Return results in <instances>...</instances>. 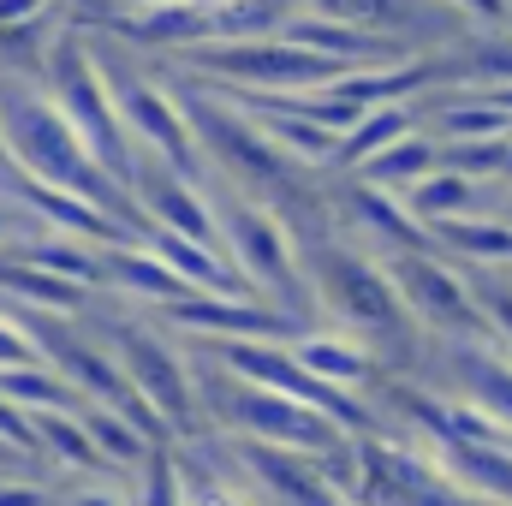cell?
<instances>
[{"label": "cell", "mask_w": 512, "mask_h": 506, "mask_svg": "<svg viewBox=\"0 0 512 506\" xmlns=\"http://www.w3.org/2000/svg\"><path fill=\"white\" fill-rule=\"evenodd\" d=\"M459 12H465L471 24H483V30H501V24H512V0H459Z\"/></svg>", "instance_id": "cell-29"}, {"label": "cell", "mask_w": 512, "mask_h": 506, "mask_svg": "<svg viewBox=\"0 0 512 506\" xmlns=\"http://www.w3.org/2000/svg\"><path fill=\"white\" fill-rule=\"evenodd\" d=\"M131 203L143 215V227H167L191 245H209L221 251V227H215V203H209V185L137 155V173H131Z\"/></svg>", "instance_id": "cell-9"}, {"label": "cell", "mask_w": 512, "mask_h": 506, "mask_svg": "<svg viewBox=\"0 0 512 506\" xmlns=\"http://www.w3.org/2000/svg\"><path fill=\"white\" fill-rule=\"evenodd\" d=\"M292 358H298L316 381H328V387H340V393H358V399H370V387L382 381V364H376L352 334H334V328H304V334L292 340Z\"/></svg>", "instance_id": "cell-12"}, {"label": "cell", "mask_w": 512, "mask_h": 506, "mask_svg": "<svg viewBox=\"0 0 512 506\" xmlns=\"http://www.w3.org/2000/svg\"><path fill=\"white\" fill-rule=\"evenodd\" d=\"M18 364H42V352L30 346V334L18 328V316L0 310V370H18Z\"/></svg>", "instance_id": "cell-26"}, {"label": "cell", "mask_w": 512, "mask_h": 506, "mask_svg": "<svg viewBox=\"0 0 512 506\" xmlns=\"http://www.w3.org/2000/svg\"><path fill=\"white\" fill-rule=\"evenodd\" d=\"M310 12L322 18H340V24H358V30H376L393 36L405 48H447L471 30L465 12L441 6V0H304Z\"/></svg>", "instance_id": "cell-10"}, {"label": "cell", "mask_w": 512, "mask_h": 506, "mask_svg": "<svg viewBox=\"0 0 512 506\" xmlns=\"http://www.w3.org/2000/svg\"><path fill=\"white\" fill-rule=\"evenodd\" d=\"M441 459V471L483 506H512V447H465V441H441L429 447Z\"/></svg>", "instance_id": "cell-15"}, {"label": "cell", "mask_w": 512, "mask_h": 506, "mask_svg": "<svg viewBox=\"0 0 512 506\" xmlns=\"http://www.w3.org/2000/svg\"><path fill=\"white\" fill-rule=\"evenodd\" d=\"M441 167V143L435 137H423V131H411V137H399L393 149H382L376 161H364L352 179H364V185H376V191H393V197H405L417 179H429Z\"/></svg>", "instance_id": "cell-21"}, {"label": "cell", "mask_w": 512, "mask_h": 506, "mask_svg": "<svg viewBox=\"0 0 512 506\" xmlns=\"http://www.w3.org/2000/svg\"><path fill=\"white\" fill-rule=\"evenodd\" d=\"M429 251L465 256L477 268H512V221H495V215L441 221V227H429Z\"/></svg>", "instance_id": "cell-19"}, {"label": "cell", "mask_w": 512, "mask_h": 506, "mask_svg": "<svg viewBox=\"0 0 512 506\" xmlns=\"http://www.w3.org/2000/svg\"><path fill=\"white\" fill-rule=\"evenodd\" d=\"M298 256H304V286H310L316 322H328L334 334H352L382 364V376L387 370H405V364H423L429 340L411 322V310L399 304L382 256L352 245V239H334V233L298 245Z\"/></svg>", "instance_id": "cell-1"}, {"label": "cell", "mask_w": 512, "mask_h": 506, "mask_svg": "<svg viewBox=\"0 0 512 506\" xmlns=\"http://www.w3.org/2000/svg\"><path fill=\"white\" fill-rule=\"evenodd\" d=\"M417 131L435 143H489V137H512V120L501 108H489L477 90H447L429 108V120H417Z\"/></svg>", "instance_id": "cell-17"}, {"label": "cell", "mask_w": 512, "mask_h": 506, "mask_svg": "<svg viewBox=\"0 0 512 506\" xmlns=\"http://www.w3.org/2000/svg\"><path fill=\"white\" fill-rule=\"evenodd\" d=\"M417 131V102H387V108H370L358 126L340 137V155H334V173H358L364 161H376L382 149H393L399 137Z\"/></svg>", "instance_id": "cell-20"}, {"label": "cell", "mask_w": 512, "mask_h": 506, "mask_svg": "<svg viewBox=\"0 0 512 506\" xmlns=\"http://www.w3.org/2000/svg\"><path fill=\"white\" fill-rule=\"evenodd\" d=\"M114 6H131V12H149V6H167V0H114Z\"/></svg>", "instance_id": "cell-30"}, {"label": "cell", "mask_w": 512, "mask_h": 506, "mask_svg": "<svg viewBox=\"0 0 512 506\" xmlns=\"http://www.w3.org/2000/svg\"><path fill=\"white\" fill-rule=\"evenodd\" d=\"M155 322L173 334H191V340H280V346H292L304 334V322H292L286 310H274L262 298H209V292L161 304Z\"/></svg>", "instance_id": "cell-8"}, {"label": "cell", "mask_w": 512, "mask_h": 506, "mask_svg": "<svg viewBox=\"0 0 512 506\" xmlns=\"http://www.w3.org/2000/svg\"><path fill=\"white\" fill-rule=\"evenodd\" d=\"M191 376H197L203 423L221 429L227 441H262V447H286V453H310V459H346L352 453V435L340 423H328L322 411L298 405V399L251 387V381L227 376V370H215L203 358H191Z\"/></svg>", "instance_id": "cell-3"}, {"label": "cell", "mask_w": 512, "mask_h": 506, "mask_svg": "<svg viewBox=\"0 0 512 506\" xmlns=\"http://www.w3.org/2000/svg\"><path fill=\"white\" fill-rule=\"evenodd\" d=\"M78 417H84L90 447H96V459H102L108 471H143V465H149V453H155V447L131 429L120 411H108V405H84Z\"/></svg>", "instance_id": "cell-23"}, {"label": "cell", "mask_w": 512, "mask_h": 506, "mask_svg": "<svg viewBox=\"0 0 512 506\" xmlns=\"http://www.w3.org/2000/svg\"><path fill=\"white\" fill-rule=\"evenodd\" d=\"M78 411H84V405H78ZM78 411H36V417H30L42 465H48V471H66V477H114V471L96 459L90 429H84Z\"/></svg>", "instance_id": "cell-16"}, {"label": "cell", "mask_w": 512, "mask_h": 506, "mask_svg": "<svg viewBox=\"0 0 512 506\" xmlns=\"http://www.w3.org/2000/svg\"><path fill=\"white\" fill-rule=\"evenodd\" d=\"M435 370H441V393L477 405L483 417H495L512 435V358L495 346V340H459V346H435L429 352Z\"/></svg>", "instance_id": "cell-11"}, {"label": "cell", "mask_w": 512, "mask_h": 506, "mask_svg": "<svg viewBox=\"0 0 512 506\" xmlns=\"http://www.w3.org/2000/svg\"><path fill=\"white\" fill-rule=\"evenodd\" d=\"M54 506H131V495L114 489V483H78V489L54 495Z\"/></svg>", "instance_id": "cell-27"}, {"label": "cell", "mask_w": 512, "mask_h": 506, "mask_svg": "<svg viewBox=\"0 0 512 506\" xmlns=\"http://www.w3.org/2000/svg\"><path fill=\"white\" fill-rule=\"evenodd\" d=\"M483 191H489V185H477V179H465V173L435 167V173H429V179H417L399 203H405V215L429 233V227L459 221V215H489V209H483Z\"/></svg>", "instance_id": "cell-18"}, {"label": "cell", "mask_w": 512, "mask_h": 506, "mask_svg": "<svg viewBox=\"0 0 512 506\" xmlns=\"http://www.w3.org/2000/svg\"><path fill=\"white\" fill-rule=\"evenodd\" d=\"M131 506H185V483H179V465H173V447H155L149 465L137 471V495Z\"/></svg>", "instance_id": "cell-24"}, {"label": "cell", "mask_w": 512, "mask_h": 506, "mask_svg": "<svg viewBox=\"0 0 512 506\" xmlns=\"http://www.w3.org/2000/svg\"><path fill=\"white\" fill-rule=\"evenodd\" d=\"M209 203H215V227H221V256L233 262V274L251 286L262 304L286 310L292 322L316 328V304H310V286H304V256L292 227L262 209L251 197L227 191V185H209Z\"/></svg>", "instance_id": "cell-4"}, {"label": "cell", "mask_w": 512, "mask_h": 506, "mask_svg": "<svg viewBox=\"0 0 512 506\" xmlns=\"http://www.w3.org/2000/svg\"><path fill=\"white\" fill-rule=\"evenodd\" d=\"M0 506H54L48 483H30V477H0Z\"/></svg>", "instance_id": "cell-28"}, {"label": "cell", "mask_w": 512, "mask_h": 506, "mask_svg": "<svg viewBox=\"0 0 512 506\" xmlns=\"http://www.w3.org/2000/svg\"><path fill=\"white\" fill-rule=\"evenodd\" d=\"M102 286H108V292H120V298L149 304V310L191 298V286H185L161 256L143 251V245H108V251H102Z\"/></svg>", "instance_id": "cell-14"}, {"label": "cell", "mask_w": 512, "mask_h": 506, "mask_svg": "<svg viewBox=\"0 0 512 506\" xmlns=\"http://www.w3.org/2000/svg\"><path fill=\"white\" fill-rule=\"evenodd\" d=\"M387 280L399 292V304L411 310V322L423 328L429 346H459V340H495L483 322V304L471 292V280L441 262V251H387L382 256Z\"/></svg>", "instance_id": "cell-7"}, {"label": "cell", "mask_w": 512, "mask_h": 506, "mask_svg": "<svg viewBox=\"0 0 512 506\" xmlns=\"http://www.w3.org/2000/svg\"><path fill=\"white\" fill-rule=\"evenodd\" d=\"M36 84H42V90H48V102L66 114V126L78 131V143L96 155V167H102L120 191H131L137 149H131L126 126H120V114H114V96H108V78H102V66H96L90 36L66 24V30L48 42V54H42Z\"/></svg>", "instance_id": "cell-5"}, {"label": "cell", "mask_w": 512, "mask_h": 506, "mask_svg": "<svg viewBox=\"0 0 512 506\" xmlns=\"http://www.w3.org/2000/svg\"><path fill=\"white\" fill-rule=\"evenodd\" d=\"M0 161L36 185H54V191H72L84 203H96L102 215H114L120 227L143 233V215L131 203V191H120L96 155L78 143V131L66 126V114L48 102V90L24 72H0Z\"/></svg>", "instance_id": "cell-2"}, {"label": "cell", "mask_w": 512, "mask_h": 506, "mask_svg": "<svg viewBox=\"0 0 512 506\" xmlns=\"http://www.w3.org/2000/svg\"><path fill=\"white\" fill-rule=\"evenodd\" d=\"M102 328V346L114 352V364L126 370L131 393L167 423L173 447L185 441H203L209 423H203V405H197V376H191V358L161 334L155 316H131V310H114L96 322Z\"/></svg>", "instance_id": "cell-6"}, {"label": "cell", "mask_w": 512, "mask_h": 506, "mask_svg": "<svg viewBox=\"0 0 512 506\" xmlns=\"http://www.w3.org/2000/svg\"><path fill=\"white\" fill-rule=\"evenodd\" d=\"M0 399H12L24 417L36 411H78L84 399L72 393V381L48 364H18V370H0Z\"/></svg>", "instance_id": "cell-22"}, {"label": "cell", "mask_w": 512, "mask_h": 506, "mask_svg": "<svg viewBox=\"0 0 512 506\" xmlns=\"http://www.w3.org/2000/svg\"><path fill=\"white\" fill-rule=\"evenodd\" d=\"M340 209H346V221L364 233V239H382V251H429V233L405 215V203L393 197V191H376V185H364V179H352L346 191H340Z\"/></svg>", "instance_id": "cell-13"}, {"label": "cell", "mask_w": 512, "mask_h": 506, "mask_svg": "<svg viewBox=\"0 0 512 506\" xmlns=\"http://www.w3.org/2000/svg\"><path fill=\"white\" fill-rule=\"evenodd\" d=\"M471 292L483 304V322L495 334V346L512 358V280H495V274H471Z\"/></svg>", "instance_id": "cell-25"}]
</instances>
